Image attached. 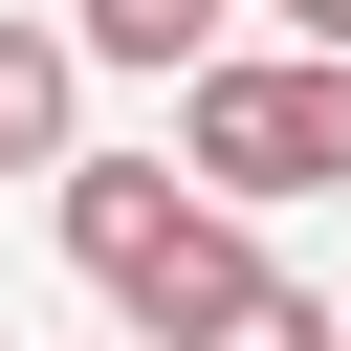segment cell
Segmentation results:
<instances>
[{
    "instance_id": "cell-6",
    "label": "cell",
    "mask_w": 351,
    "mask_h": 351,
    "mask_svg": "<svg viewBox=\"0 0 351 351\" xmlns=\"http://www.w3.org/2000/svg\"><path fill=\"white\" fill-rule=\"evenodd\" d=\"M285 44H307V66H351V0H285Z\"/></svg>"
},
{
    "instance_id": "cell-4",
    "label": "cell",
    "mask_w": 351,
    "mask_h": 351,
    "mask_svg": "<svg viewBox=\"0 0 351 351\" xmlns=\"http://www.w3.org/2000/svg\"><path fill=\"white\" fill-rule=\"evenodd\" d=\"M219 22H241V0H66V44H88V66H154V88H197V66H241Z\"/></svg>"
},
{
    "instance_id": "cell-2",
    "label": "cell",
    "mask_w": 351,
    "mask_h": 351,
    "mask_svg": "<svg viewBox=\"0 0 351 351\" xmlns=\"http://www.w3.org/2000/svg\"><path fill=\"white\" fill-rule=\"evenodd\" d=\"M176 176L241 219V197H351V66H307V44H241V66H197L176 88Z\"/></svg>"
},
{
    "instance_id": "cell-1",
    "label": "cell",
    "mask_w": 351,
    "mask_h": 351,
    "mask_svg": "<svg viewBox=\"0 0 351 351\" xmlns=\"http://www.w3.org/2000/svg\"><path fill=\"white\" fill-rule=\"evenodd\" d=\"M66 263L132 307V351H197V329L263 285V241H241V219H219L176 154H88V176H66Z\"/></svg>"
},
{
    "instance_id": "cell-5",
    "label": "cell",
    "mask_w": 351,
    "mask_h": 351,
    "mask_svg": "<svg viewBox=\"0 0 351 351\" xmlns=\"http://www.w3.org/2000/svg\"><path fill=\"white\" fill-rule=\"evenodd\" d=\"M197 351H351V307H329V285H285V263H263V285H241V307H219V329H197Z\"/></svg>"
},
{
    "instance_id": "cell-3",
    "label": "cell",
    "mask_w": 351,
    "mask_h": 351,
    "mask_svg": "<svg viewBox=\"0 0 351 351\" xmlns=\"http://www.w3.org/2000/svg\"><path fill=\"white\" fill-rule=\"evenodd\" d=\"M66 110H88V44H66V22H0V176H88Z\"/></svg>"
}]
</instances>
